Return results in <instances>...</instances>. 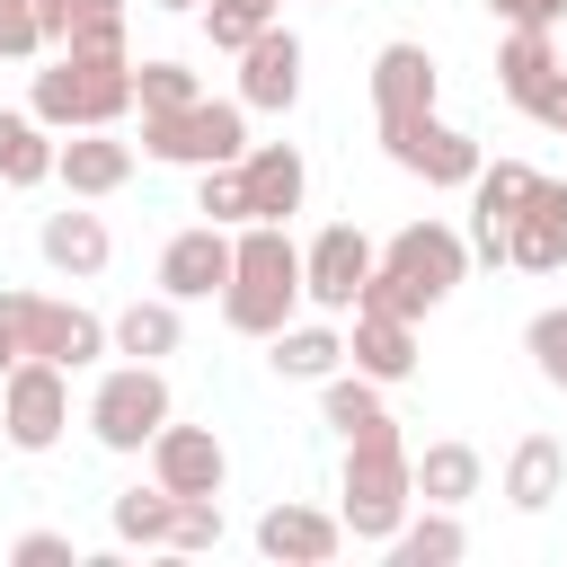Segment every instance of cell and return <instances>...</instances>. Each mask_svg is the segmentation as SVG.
<instances>
[{
	"label": "cell",
	"mask_w": 567,
	"mask_h": 567,
	"mask_svg": "<svg viewBox=\"0 0 567 567\" xmlns=\"http://www.w3.org/2000/svg\"><path fill=\"white\" fill-rule=\"evenodd\" d=\"M461 275H470V239H461L452 221H408V230H390V248L372 257V275H363V310L425 319L434 301H452Z\"/></svg>",
	"instance_id": "6da1fadb"
},
{
	"label": "cell",
	"mask_w": 567,
	"mask_h": 567,
	"mask_svg": "<svg viewBox=\"0 0 567 567\" xmlns=\"http://www.w3.org/2000/svg\"><path fill=\"white\" fill-rule=\"evenodd\" d=\"M301 310V248L284 239V221H239L230 230V284H221V319L239 337H275Z\"/></svg>",
	"instance_id": "7a4b0ae2"
},
{
	"label": "cell",
	"mask_w": 567,
	"mask_h": 567,
	"mask_svg": "<svg viewBox=\"0 0 567 567\" xmlns=\"http://www.w3.org/2000/svg\"><path fill=\"white\" fill-rule=\"evenodd\" d=\"M35 124L53 133H80V124H124L133 106V53H89V44H62L44 71H35Z\"/></svg>",
	"instance_id": "3957f363"
},
{
	"label": "cell",
	"mask_w": 567,
	"mask_h": 567,
	"mask_svg": "<svg viewBox=\"0 0 567 567\" xmlns=\"http://www.w3.org/2000/svg\"><path fill=\"white\" fill-rule=\"evenodd\" d=\"M346 505H337V523L354 532V540H390L399 523H408V505H416V478H408V443H399V425H381V434H354L346 443V487H337Z\"/></svg>",
	"instance_id": "277c9868"
},
{
	"label": "cell",
	"mask_w": 567,
	"mask_h": 567,
	"mask_svg": "<svg viewBox=\"0 0 567 567\" xmlns=\"http://www.w3.org/2000/svg\"><path fill=\"white\" fill-rule=\"evenodd\" d=\"M133 151H151V159H168V168H221V159L248 151V106H239V97H195V106L142 115V142H133Z\"/></svg>",
	"instance_id": "5b68a950"
},
{
	"label": "cell",
	"mask_w": 567,
	"mask_h": 567,
	"mask_svg": "<svg viewBox=\"0 0 567 567\" xmlns=\"http://www.w3.org/2000/svg\"><path fill=\"white\" fill-rule=\"evenodd\" d=\"M168 425V381L159 363H115L97 390H89V434L106 452H151V434Z\"/></svg>",
	"instance_id": "8992f818"
},
{
	"label": "cell",
	"mask_w": 567,
	"mask_h": 567,
	"mask_svg": "<svg viewBox=\"0 0 567 567\" xmlns=\"http://www.w3.org/2000/svg\"><path fill=\"white\" fill-rule=\"evenodd\" d=\"M0 425H9L18 452H53L62 425H71V372L44 363V354L9 363V372H0Z\"/></svg>",
	"instance_id": "52a82bcc"
},
{
	"label": "cell",
	"mask_w": 567,
	"mask_h": 567,
	"mask_svg": "<svg viewBox=\"0 0 567 567\" xmlns=\"http://www.w3.org/2000/svg\"><path fill=\"white\" fill-rule=\"evenodd\" d=\"M381 151H390L408 177H425V186H470V177H478V142H470L461 124H443L434 106L381 115Z\"/></svg>",
	"instance_id": "ba28073f"
},
{
	"label": "cell",
	"mask_w": 567,
	"mask_h": 567,
	"mask_svg": "<svg viewBox=\"0 0 567 567\" xmlns=\"http://www.w3.org/2000/svg\"><path fill=\"white\" fill-rule=\"evenodd\" d=\"M363 275H372V239L354 221H328L301 248V301H319V310H354L363 301Z\"/></svg>",
	"instance_id": "9c48e42d"
},
{
	"label": "cell",
	"mask_w": 567,
	"mask_h": 567,
	"mask_svg": "<svg viewBox=\"0 0 567 567\" xmlns=\"http://www.w3.org/2000/svg\"><path fill=\"white\" fill-rule=\"evenodd\" d=\"M151 478L168 487V496H221V478H230V452H221V434L213 425H159L151 434Z\"/></svg>",
	"instance_id": "30bf717a"
},
{
	"label": "cell",
	"mask_w": 567,
	"mask_h": 567,
	"mask_svg": "<svg viewBox=\"0 0 567 567\" xmlns=\"http://www.w3.org/2000/svg\"><path fill=\"white\" fill-rule=\"evenodd\" d=\"M505 266H523V275H558L567 266V177H540L532 204L505 221Z\"/></svg>",
	"instance_id": "8fae6325"
},
{
	"label": "cell",
	"mask_w": 567,
	"mask_h": 567,
	"mask_svg": "<svg viewBox=\"0 0 567 567\" xmlns=\"http://www.w3.org/2000/svg\"><path fill=\"white\" fill-rule=\"evenodd\" d=\"M292 97H301V35H292V27H257V35L239 44V106L284 115Z\"/></svg>",
	"instance_id": "7c38bea8"
},
{
	"label": "cell",
	"mask_w": 567,
	"mask_h": 567,
	"mask_svg": "<svg viewBox=\"0 0 567 567\" xmlns=\"http://www.w3.org/2000/svg\"><path fill=\"white\" fill-rule=\"evenodd\" d=\"M221 284H230V230L221 221H195L159 248V292L168 301H213Z\"/></svg>",
	"instance_id": "4fadbf2b"
},
{
	"label": "cell",
	"mask_w": 567,
	"mask_h": 567,
	"mask_svg": "<svg viewBox=\"0 0 567 567\" xmlns=\"http://www.w3.org/2000/svg\"><path fill=\"white\" fill-rule=\"evenodd\" d=\"M301 186H310V168H301L292 142H248V151H239L248 221H292V213H301Z\"/></svg>",
	"instance_id": "5bb4252c"
},
{
	"label": "cell",
	"mask_w": 567,
	"mask_h": 567,
	"mask_svg": "<svg viewBox=\"0 0 567 567\" xmlns=\"http://www.w3.org/2000/svg\"><path fill=\"white\" fill-rule=\"evenodd\" d=\"M496 80H505V97H514L523 115H540V106L558 97V80H567V62H558V27H514L505 53H496Z\"/></svg>",
	"instance_id": "9a60e30c"
},
{
	"label": "cell",
	"mask_w": 567,
	"mask_h": 567,
	"mask_svg": "<svg viewBox=\"0 0 567 567\" xmlns=\"http://www.w3.org/2000/svg\"><path fill=\"white\" fill-rule=\"evenodd\" d=\"M53 177H62L71 195H115V186L133 177V142H124L115 124H80L71 142H53Z\"/></svg>",
	"instance_id": "2e32d148"
},
{
	"label": "cell",
	"mask_w": 567,
	"mask_h": 567,
	"mask_svg": "<svg viewBox=\"0 0 567 567\" xmlns=\"http://www.w3.org/2000/svg\"><path fill=\"white\" fill-rule=\"evenodd\" d=\"M337 540H346V523L319 514V505H266V514H257V549L284 558V567H328Z\"/></svg>",
	"instance_id": "e0dca14e"
},
{
	"label": "cell",
	"mask_w": 567,
	"mask_h": 567,
	"mask_svg": "<svg viewBox=\"0 0 567 567\" xmlns=\"http://www.w3.org/2000/svg\"><path fill=\"white\" fill-rule=\"evenodd\" d=\"M35 248H44V266H53V275H71V284H89V275H106V257H115V239H106V221H97V213H80V204H62V213H44V230H35Z\"/></svg>",
	"instance_id": "ac0fdd59"
},
{
	"label": "cell",
	"mask_w": 567,
	"mask_h": 567,
	"mask_svg": "<svg viewBox=\"0 0 567 567\" xmlns=\"http://www.w3.org/2000/svg\"><path fill=\"white\" fill-rule=\"evenodd\" d=\"M27 354H44V363L80 372V363H97V354H106V319H97V310H80V301L35 292V346H27Z\"/></svg>",
	"instance_id": "d6986e66"
},
{
	"label": "cell",
	"mask_w": 567,
	"mask_h": 567,
	"mask_svg": "<svg viewBox=\"0 0 567 567\" xmlns=\"http://www.w3.org/2000/svg\"><path fill=\"white\" fill-rule=\"evenodd\" d=\"M558 496H567V443L558 434H523L505 452V505L514 514H549Z\"/></svg>",
	"instance_id": "ffe728a7"
},
{
	"label": "cell",
	"mask_w": 567,
	"mask_h": 567,
	"mask_svg": "<svg viewBox=\"0 0 567 567\" xmlns=\"http://www.w3.org/2000/svg\"><path fill=\"white\" fill-rule=\"evenodd\" d=\"M346 354H354V372H372V381H408V372H416V319H399V310H363V301H354V337H346Z\"/></svg>",
	"instance_id": "44dd1931"
},
{
	"label": "cell",
	"mask_w": 567,
	"mask_h": 567,
	"mask_svg": "<svg viewBox=\"0 0 567 567\" xmlns=\"http://www.w3.org/2000/svg\"><path fill=\"white\" fill-rule=\"evenodd\" d=\"M434 53L425 44H381L372 53V106L381 115H416V106H434Z\"/></svg>",
	"instance_id": "7402d4cb"
},
{
	"label": "cell",
	"mask_w": 567,
	"mask_h": 567,
	"mask_svg": "<svg viewBox=\"0 0 567 567\" xmlns=\"http://www.w3.org/2000/svg\"><path fill=\"white\" fill-rule=\"evenodd\" d=\"M44 44H89V53H124V0H35Z\"/></svg>",
	"instance_id": "603a6c76"
},
{
	"label": "cell",
	"mask_w": 567,
	"mask_h": 567,
	"mask_svg": "<svg viewBox=\"0 0 567 567\" xmlns=\"http://www.w3.org/2000/svg\"><path fill=\"white\" fill-rule=\"evenodd\" d=\"M408 478H416V505H470L487 461L470 443H425V452H408Z\"/></svg>",
	"instance_id": "cb8c5ba5"
},
{
	"label": "cell",
	"mask_w": 567,
	"mask_h": 567,
	"mask_svg": "<svg viewBox=\"0 0 567 567\" xmlns=\"http://www.w3.org/2000/svg\"><path fill=\"white\" fill-rule=\"evenodd\" d=\"M381 549H390L399 567H452V558L470 549V532H461V505H425V514L408 505V523H399Z\"/></svg>",
	"instance_id": "d4e9b609"
},
{
	"label": "cell",
	"mask_w": 567,
	"mask_h": 567,
	"mask_svg": "<svg viewBox=\"0 0 567 567\" xmlns=\"http://www.w3.org/2000/svg\"><path fill=\"white\" fill-rule=\"evenodd\" d=\"M177 337H186V319H177V301H168V292H159V301H124V310L106 319V346H115V354H133V363L177 354Z\"/></svg>",
	"instance_id": "484cf974"
},
{
	"label": "cell",
	"mask_w": 567,
	"mask_h": 567,
	"mask_svg": "<svg viewBox=\"0 0 567 567\" xmlns=\"http://www.w3.org/2000/svg\"><path fill=\"white\" fill-rule=\"evenodd\" d=\"M53 177V124H35V106H0V186H44Z\"/></svg>",
	"instance_id": "4316f807"
},
{
	"label": "cell",
	"mask_w": 567,
	"mask_h": 567,
	"mask_svg": "<svg viewBox=\"0 0 567 567\" xmlns=\"http://www.w3.org/2000/svg\"><path fill=\"white\" fill-rule=\"evenodd\" d=\"M266 346H275L266 363H275L284 381H328V372L346 363V337H337V328H319V319H310V328H292V319H284Z\"/></svg>",
	"instance_id": "83f0119b"
},
{
	"label": "cell",
	"mask_w": 567,
	"mask_h": 567,
	"mask_svg": "<svg viewBox=\"0 0 567 567\" xmlns=\"http://www.w3.org/2000/svg\"><path fill=\"white\" fill-rule=\"evenodd\" d=\"M319 408H328V425H337L346 443H354V434H381V425H390V408H381V381H372V372H346V363H337V372L319 381Z\"/></svg>",
	"instance_id": "f1b7e54d"
},
{
	"label": "cell",
	"mask_w": 567,
	"mask_h": 567,
	"mask_svg": "<svg viewBox=\"0 0 567 567\" xmlns=\"http://www.w3.org/2000/svg\"><path fill=\"white\" fill-rule=\"evenodd\" d=\"M168 523H177V496H168L159 478L115 496V540H133V549H168Z\"/></svg>",
	"instance_id": "f546056e"
},
{
	"label": "cell",
	"mask_w": 567,
	"mask_h": 567,
	"mask_svg": "<svg viewBox=\"0 0 567 567\" xmlns=\"http://www.w3.org/2000/svg\"><path fill=\"white\" fill-rule=\"evenodd\" d=\"M204 89H195V71L186 62H133V106L142 115H168V106H195Z\"/></svg>",
	"instance_id": "4dcf8cb0"
},
{
	"label": "cell",
	"mask_w": 567,
	"mask_h": 567,
	"mask_svg": "<svg viewBox=\"0 0 567 567\" xmlns=\"http://www.w3.org/2000/svg\"><path fill=\"white\" fill-rule=\"evenodd\" d=\"M275 9H284V0H204V35H213L221 53H239L257 27H275Z\"/></svg>",
	"instance_id": "1f68e13d"
},
{
	"label": "cell",
	"mask_w": 567,
	"mask_h": 567,
	"mask_svg": "<svg viewBox=\"0 0 567 567\" xmlns=\"http://www.w3.org/2000/svg\"><path fill=\"white\" fill-rule=\"evenodd\" d=\"M195 213H204V221H221V230H239V221H248V195H239V159L204 168V186H195Z\"/></svg>",
	"instance_id": "d6a6232c"
},
{
	"label": "cell",
	"mask_w": 567,
	"mask_h": 567,
	"mask_svg": "<svg viewBox=\"0 0 567 567\" xmlns=\"http://www.w3.org/2000/svg\"><path fill=\"white\" fill-rule=\"evenodd\" d=\"M523 346H532V372L567 390V310H532V328H523Z\"/></svg>",
	"instance_id": "836d02e7"
},
{
	"label": "cell",
	"mask_w": 567,
	"mask_h": 567,
	"mask_svg": "<svg viewBox=\"0 0 567 567\" xmlns=\"http://www.w3.org/2000/svg\"><path fill=\"white\" fill-rule=\"evenodd\" d=\"M213 540H221V496H177L168 549H213Z\"/></svg>",
	"instance_id": "e575fe53"
},
{
	"label": "cell",
	"mask_w": 567,
	"mask_h": 567,
	"mask_svg": "<svg viewBox=\"0 0 567 567\" xmlns=\"http://www.w3.org/2000/svg\"><path fill=\"white\" fill-rule=\"evenodd\" d=\"M27 346H35V292H0V372L27 363Z\"/></svg>",
	"instance_id": "d590c367"
},
{
	"label": "cell",
	"mask_w": 567,
	"mask_h": 567,
	"mask_svg": "<svg viewBox=\"0 0 567 567\" xmlns=\"http://www.w3.org/2000/svg\"><path fill=\"white\" fill-rule=\"evenodd\" d=\"M44 44V27H35V0H0V62H27Z\"/></svg>",
	"instance_id": "8d00e7d4"
},
{
	"label": "cell",
	"mask_w": 567,
	"mask_h": 567,
	"mask_svg": "<svg viewBox=\"0 0 567 567\" xmlns=\"http://www.w3.org/2000/svg\"><path fill=\"white\" fill-rule=\"evenodd\" d=\"M9 558H18V567H71V540H62V532H18Z\"/></svg>",
	"instance_id": "74e56055"
},
{
	"label": "cell",
	"mask_w": 567,
	"mask_h": 567,
	"mask_svg": "<svg viewBox=\"0 0 567 567\" xmlns=\"http://www.w3.org/2000/svg\"><path fill=\"white\" fill-rule=\"evenodd\" d=\"M487 9H496L505 27H558V18H567V0H487Z\"/></svg>",
	"instance_id": "f35d334b"
},
{
	"label": "cell",
	"mask_w": 567,
	"mask_h": 567,
	"mask_svg": "<svg viewBox=\"0 0 567 567\" xmlns=\"http://www.w3.org/2000/svg\"><path fill=\"white\" fill-rule=\"evenodd\" d=\"M540 124H549V133H567V80H558V97L540 106Z\"/></svg>",
	"instance_id": "ab89813d"
},
{
	"label": "cell",
	"mask_w": 567,
	"mask_h": 567,
	"mask_svg": "<svg viewBox=\"0 0 567 567\" xmlns=\"http://www.w3.org/2000/svg\"><path fill=\"white\" fill-rule=\"evenodd\" d=\"M151 9H204V0H151Z\"/></svg>",
	"instance_id": "60d3db41"
}]
</instances>
